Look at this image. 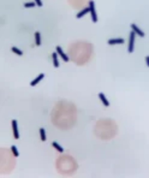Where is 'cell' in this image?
Instances as JSON below:
<instances>
[{"label":"cell","mask_w":149,"mask_h":178,"mask_svg":"<svg viewBox=\"0 0 149 178\" xmlns=\"http://www.w3.org/2000/svg\"><path fill=\"white\" fill-rule=\"evenodd\" d=\"M89 10H90L91 20H93L94 23H96V22H98V15H96V10H95V4H94V1H93V0H91V1H89Z\"/></svg>","instance_id":"obj_1"},{"label":"cell","mask_w":149,"mask_h":178,"mask_svg":"<svg viewBox=\"0 0 149 178\" xmlns=\"http://www.w3.org/2000/svg\"><path fill=\"white\" fill-rule=\"evenodd\" d=\"M135 33L131 32L130 33V39H129V48H127V51L129 53H132L133 52V45H135Z\"/></svg>","instance_id":"obj_2"},{"label":"cell","mask_w":149,"mask_h":178,"mask_svg":"<svg viewBox=\"0 0 149 178\" xmlns=\"http://www.w3.org/2000/svg\"><path fill=\"white\" fill-rule=\"evenodd\" d=\"M12 130H13V137L16 140L19 139V134H18V125H17V120H12Z\"/></svg>","instance_id":"obj_3"},{"label":"cell","mask_w":149,"mask_h":178,"mask_svg":"<svg viewBox=\"0 0 149 178\" xmlns=\"http://www.w3.org/2000/svg\"><path fill=\"white\" fill-rule=\"evenodd\" d=\"M57 53H58L59 56L61 57V59H63L64 61H66V63H67V61L70 60V58H69V57H67L65 53H64V52H63V48L60 47V46H57Z\"/></svg>","instance_id":"obj_4"},{"label":"cell","mask_w":149,"mask_h":178,"mask_svg":"<svg viewBox=\"0 0 149 178\" xmlns=\"http://www.w3.org/2000/svg\"><path fill=\"white\" fill-rule=\"evenodd\" d=\"M131 29H132V32L135 33V34H137L138 36H141V37H144V33L142 32L141 29L138 28L137 25H136V24H131Z\"/></svg>","instance_id":"obj_5"},{"label":"cell","mask_w":149,"mask_h":178,"mask_svg":"<svg viewBox=\"0 0 149 178\" xmlns=\"http://www.w3.org/2000/svg\"><path fill=\"white\" fill-rule=\"evenodd\" d=\"M124 44V39H111L108 40V45H122Z\"/></svg>","instance_id":"obj_6"},{"label":"cell","mask_w":149,"mask_h":178,"mask_svg":"<svg viewBox=\"0 0 149 178\" xmlns=\"http://www.w3.org/2000/svg\"><path fill=\"white\" fill-rule=\"evenodd\" d=\"M99 98L101 99L102 103H103V105H105L106 107L110 106V102H108V100L106 99V96H105V94H103V93H100V94H99Z\"/></svg>","instance_id":"obj_7"},{"label":"cell","mask_w":149,"mask_h":178,"mask_svg":"<svg viewBox=\"0 0 149 178\" xmlns=\"http://www.w3.org/2000/svg\"><path fill=\"white\" fill-rule=\"evenodd\" d=\"M88 12H90V10H89V7H84V8H83V10H82V11H81V12H78V13H77V16H76V17H77V18H82L83 16H86L87 13H88Z\"/></svg>","instance_id":"obj_8"},{"label":"cell","mask_w":149,"mask_h":178,"mask_svg":"<svg viewBox=\"0 0 149 178\" xmlns=\"http://www.w3.org/2000/svg\"><path fill=\"white\" fill-rule=\"evenodd\" d=\"M52 58H53V65L54 67H59V60H58V53L54 52L53 54H52Z\"/></svg>","instance_id":"obj_9"},{"label":"cell","mask_w":149,"mask_h":178,"mask_svg":"<svg viewBox=\"0 0 149 178\" xmlns=\"http://www.w3.org/2000/svg\"><path fill=\"white\" fill-rule=\"evenodd\" d=\"M43 77H45V75H43V74H40V75L37 76V77H36V78H35V79H34V81H33V82H31V86H33V87H35L36 84L39 83V82H40V81H41V79L43 78Z\"/></svg>","instance_id":"obj_10"},{"label":"cell","mask_w":149,"mask_h":178,"mask_svg":"<svg viewBox=\"0 0 149 178\" xmlns=\"http://www.w3.org/2000/svg\"><path fill=\"white\" fill-rule=\"evenodd\" d=\"M35 42L37 46H40L41 45V34H40V32H36L35 33Z\"/></svg>","instance_id":"obj_11"},{"label":"cell","mask_w":149,"mask_h":178,"mask_svg":"<svg viewBox=\"0 0 149 178\" xmlns=\"http://www.w3.org/2000/svg\"><path fill=\"white\" fill-rule=\"evenodd\" d=\"M52 144H53V147H54L55 149L58 150L59 153H63V152H64L63 147H60V146H59V144H58V142H53V143H52Z\"/></svg>","instance_id":"obj_12"},{"label":"cell","mask_w":149,"mask_h":178,"mask_svg":"<svg viewBox=\"0 0 149 178\" xmlns=\"http://www.w3.org/2000/svg\"><path fill=\"white\" fill-rule=\"evenodd\" d=\"M40 135H41V140H42V141H46V132H45V129H43V128L40 129Z\"/></svg>","instance_id":"obj_13"},{"label":"cell","mask_w":149,"mask_h":178,"mask_svg":"<svg viewBox=\"0 0 149 178\" xmlns=\"http://www.w3.org/2000/svg\"><path fill=\"white\" fill-rule=\"evenodd\" d=\"M11 49H12V52H13V53H16V54H18V56H22V54H23V52L20 51V49H18L17 47H12Z\"/></svg>","instance_id":"obj_14"},{"label":"cell","mask_w":149,"mask_h":178,"mask_svg":"<svg viewBox=\"0 0 149 178\" xmlns=\"http://www.w3.org/2000/svg\"><path fill=\"white\" fill-rule=\"evenodd\" d=\"M11 150H12V153H13V155H15V156H18V155H19V152L17 150L16 146H12L11 147Z\"/></svg>","instance_id":"obj_15"},{"label":"cell","mask_w":149,"mask_h":178,"mask_svg":"<svg viewBox=\"0 0 149 178\" xmlns=\"http://www.w3.org/2000/svg\"><path fill=\"white\" fill-rule=\"evenodd\" d=\"M36 5V3H25V4H24V7H34V6H35Z\"/></svg>","instance_id":"obj_16"},{"label":"cell","mask_w":149,"mask_h":178,"mask_svg":"<svg viewBox=\"0 0 149 178\" xmlns=\"http://www.w3.org/2000/svg\"><path fill=\"white\" fill-rule=\"evenodd\" d=\"M35 3H36V5H37L39 7H41V6H42V1H41V0H35Z\"/></svg>","instance_id":"obj_17"},{"label":"cell","mask_w":149,"mask_h":178,"mask_svg":"<svg viewBox=\"0 0 149 178\" xmlns=\"http://www.w3.org/2000/svg\"><path fill=\"white\" fill-rule=\"evenodd\" d=\"M145 63H147V66L149 67V56L145 57Z\"/></svg>","instance_id":"obj_18"}]
</instances>
